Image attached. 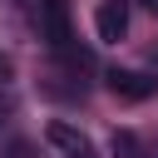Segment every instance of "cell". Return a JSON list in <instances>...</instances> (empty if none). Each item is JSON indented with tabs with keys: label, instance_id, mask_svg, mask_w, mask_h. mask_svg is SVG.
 Masks as SVG:
<instances>
[{
	"label": "cell",
	"instance_id": "1",
	"mask_svg": "<svg viewBox=\"0 0 158 158\" xmlns=\"http://www.w3.org/2000/svg\"><path fill=\"white\" fill-rule=\"evenodd\" d=\"M25 10H30V25H35V35L54 49V54H64L69 44H74V20H69V0H20Z\"/></svg>",
	"mask_w": 158,
	"mask_h": 158
},
{
	"label": "cell",
	"instance_id": "2",
	"mask_svg": "<svg viewBox=\"0 0 158 158\" xmlns=\"http://www.w3.org/2000/svg\"><path fill=\"white\" fill-rule=\"evenodd\" d=\"M44 143L59 148L64 158H94V143H89L74 123H64V118H49V123H44Z\"/></svg>",
	"mask_w": 158,
	"mask_h": 158
},
{
	"label": "cell",
	"instance_id": "3",
	"mask_svg": "<svg viewBox=\"0 0 158 158\" xmlns=\"http://www.w3.org/2000/svg\"><path fill=\"white\" fill-rule=\"evenodd\" d=\"M104 79H109V89H114L118 99H128V104H138V99H148V94L158 89L153 74H143V69H118V64H114Z\"/></svg>",
	"mask_w": 158,
	"mask_h": 158
},
{
	"label": "cell",
	"instance_id": "4",
	"mask_svg": "<svg viewBox=\"0 0 158 158\" xmlns=\"http://www.w3.org/2000/svg\"><path fill=\"white\" fill-rule=\"evenodd\" d=\"M94 35H99L104 44H118V40L128 35V0H104V5L94 10Z\"/></svg>",
	"mask_w": 158,
	"mask_h": 158
},
{
	"label": "cell",
	"instance_id": "5",
	"mask_svg": "<svg viewBox=\"0 0 158 158\" xmlns=\"http://www.w3.org/2000/svg\"><path fill=\"white\" fill-rule=\"evenodd\" d=\"M109 148H114V158H153V153L138 143V133H133V128H114Z\"/></svg>",
	"mask_w": 158,
	"mask_h": 158
},
{
	"label": "cell",
	"instance_id": "6",
	"mask_svg": "<svg viewBox=\"0 0 158 158\" xmlns=\"http://www.w3.org/2000/svg\"><path fill=\"white\" fill-rule=\"evenodd\" d=\"M0 79H10V59L5 54H0Z\"/></svg>",
	"mask_w": 158,
	"mask_h": 158
}]
</instances>
